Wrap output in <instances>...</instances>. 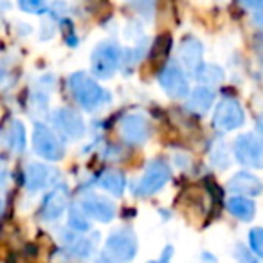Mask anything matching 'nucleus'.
<instances>
[{
	"instance_id": "412c9836",
	"label": "nucleus",
	"mask_w": 263,
	"mask_h": 263,
	"mask_svg": "<svg viewBox=\"0 0 263 263\" xmlns=\"http://www.w3.org/2000/svg\"><path fill=\"white\" fill-rule=\"evenodd\" d=\"M197 78L204 85H208V88H209V85H218L220 81L223 80V72H222V69H218L216 65H204L202 69H198Z\"/></svg>"
},
{
	"instance_id": "6ab92c4d",
	"label": "nucleus",
	"mask_w": 263,
	"mask_h": 263,
	"mask_svg": "<svg viewBox=\"0 0 263 263\" xmlns=\"http://www.w3.org/2000/svg\"><path fill=\"white\" fill-rule=\"evenodd\" d=\"M6 143L13 152H22L26 148V130L20 121H13L6 134Z\"/></svg>"
},
{
	"instance_id": "ddd939ff",
	"label": "nucleus",
	"mask_w": 263,
	"mask_h": 263,
	"mask_svg": "<svg viewBox=\"0 0 263 263\" xmlns=\"http://www.w3.org/2000/svg\"><path fill=\"white\" fill-rule=\"evenodd\" d=\"M229 190L234 191L238 195H249V197H254V195L261 193V182H259L258 177L251 175L247 172H240L229 180Z\"/></svg>"
},
{
	"instance_id": "0eeeda50",
	"label": "nucleus",
	"mask_w": 263,
	"mask_h": 263,
	"mask_svg": "<svg viewBox=\"0 0 263 263\" xmlns=\"http://www.w3.org/2000/svg\"><path fill=\"white\" fill-rule=\"evenodd\" d=\"M243 123V110L236 99H222L216 106L213 124L220 132H231L234 128L241 126Z\"/></svg>"
},
{
	"instance_id": "423d86ee",
	"label": "nucleus",
	"mask_w": 263,
	"mask_h": 263,
	"mask_svg": "<svg viewBox=\"0 0 263 263\" xmlns=\"http://www.w3.org/2000/svg\"><path fill=\"white\" fill-rule=\"evenodd\" d=\"M236 159L245 166L263 170V141L252 134H243L234 143Z\"/></svg>"
},
{
	"instance_id": "4468645a",
	"label": "nucleus",
	"mask_w": 263,
	"mask_h": 263,
	"mask_svg": "<svg viewBox=\"0 0 263 263\" xmlns=\"http://www.w3.org/2000/svg\"><path fill=\"white\" fill-rule=\"evenodd\" d=\"M180 62L190 72H198L202 63V45L193 38H187L180 45Z\"/></svg>"
},
{
	"instance_id": "4be33fe9",
	"label": "nucleus",
	"mask_w": 263,
	"mask_h": 263,
	"mask_svg": "<svg viewBox=\"0 0 263 263\" xmlns=\"http://www.w3.org/2000/svg\"><path fill=\"white\" fill-rule=\"evenodd\" d=\"M211 161H213V164L218 166V168H227V166H229V155H227L223 143L222 144L218 143L215 148H213V152H211Z\"/></svg>"
},
{
	"instance_id": "b1692460",
	"label": "nucleus",
	"mask_w": 263,
	"mask_h": 263,
	"mask_svg": "<svg viewBox=\"0 0 263 263\" xmlns=\"http://www.w3.org/2000/svg\"><path fill=\"white\" fill-rule=\"evenodd\" d=\"M70 226H72L76 231H87L88 229V222L85 220V216L81 215L80 211H76V209L70 213Z\"/></svg>"
},
{
	"instance_id": "a211bd4d",
	"label": "nucleus",
	"mask_w": 263,
	"mask_h": 263,
	"mask_svg": "<svg viewBox=\"0 0 263 263\" xmlns=\"http://www.w3.org/2000/svg\"><path fill=\"white\" fill-rule=\"evenodd\" d=\"M99 184H101L103 190H106L112 195H121L124 191V184H126V179L121 172H116V170H110V172H105L101 177H99Z\"/></svg>"
},
{
	"instance_id": "f8f14e48",
	"label": "nucleus",
	"mask_w": 263,
	"mask_h": 263,
	"mask_svg": "<svg viewBox=\"0 0 263 263\" xmlns=\"http://www.w3.org/2000/svg\"><path fill=\"white\" fill-rule=\"evenodd\" d=\"M67 202H69V191L65 186H58L45 197L44 204L40 209V216L45 222H52L58 220L67 209Z\"/></svg>"
},
{
	"instance_id": "a878e982",
	"label": "nucleus",
	"mask_w": 263,
	"mask_h": 263,
	"mask_svg": "<svg viewBox=\"0 0 263 263\" xmlns=\"http://www.w3.org/2000/svg\"><path fill=\"white\" fill-rule=\"evenodd\" d=\"M258 9H259V11H256V13H254V22L258 24V26L263 29V4H259V8H258Z\"/></svg>"
},
{
	"instance_id": "20e7f679",
	"label": "nucleus",
	"mask_w": 263,
	"mask_h": 263,
	"mask_svg": "<svg viewBox=\"0 0 263 263\" xmlns=\"http://www.w3.org/2000/svg\"><path fill=\"white\" fill-rule=\"evenodd\" d=\"M33 148L40 157L47 161H60L63 157V144L56 134L45 124H36L33 132Z\"/></svg>"
},
{
	"instance_id": "bb28decb",
	"label": "nucleus",
	"mask_w": 263,
	"mask_h": 263,
	"mask_svg": "<svg viewBox=\"0 0 263 263\" xmlns=\"http://www.w3.org/2000/svg\"><path fill=\"white\" fill-rule=\"evenodd\" d=\"M256 128H258V132H259V136L263 137V114L258 117V121H256Z\"/></svg>"
},
{
	"instance_id": "39448f33",
	"label": "nucleus",
	"mask_w": 263,
	"mask_h": 263,
	"mask_svg": "<svg viewBox=\"0 0 263 263\" xmlns=\"http://www.w3.org/2000/svg\"><path fill=\"white\" fill-rule=\"evenodd\" d=\"M170 180V168L164 161L157 159V161H152L148 164L146 172H144L143 179L137 182V186H134V193L137 195H152L155 191H159L166 182Z\"/></svg>"
},
{
	"instance_id": "dca6fc26",
	"label": "nucleus",
	"mask_w": 263,
	"mask_h": 263,
	"mask_svg": "<svg viewBox=\"0 0 263 263\" xmlns=\"http://www.w3.org/2000/svg\"><path fill=\"white\" fill-rule=\"evenodd\" d=\"M213 101H215V92L208 87H198L191 92L190 99H187V110L197 116H204L211 108Z\"/></svg>"
},
{
	"instance_id": "393cba45",
	"label": "nucleus",
	"mask_w": 263,
	"mask_h": 263,
	"mask_svg": "<svg viewBox=\"0 0 263 263\" xmlns=\"http://www.w3.org/2000/svg\"><path fill=\"white\" fill-rule=\"evenodd\" d=\"M20 8L29 13H42L45 9L44 2H20Z\"/></svg>"
},
{
	"instance_id": "2eb2a0df",
	"label": "nucleus",
	"mask_w": 263,
	"mask_h": 263,
	"mask_svg": "<svg viewBox=\"0 0 263 263\" xmlns=\"http://www.w3.org/2000/svg\"><path fill=\"white\" fill-rule=\"evenodd\" d=\"M52 170H49L45 164H40V162H33V164L27 166L26 170V186L29 191H38L42 187H45L49 182H51L52 177Z\"/></svg>"
},
{
	"instance_id": "f3484780",
	"label": "nucleus",
	"mask_w": 263,
	"mask_h": 263,
	"mask_svg": "<svg viewBox=\"0 0 263 263\" xmlns=\"http://www.w3.org/2000/svg\"><path fill=\"white\" fill-rule=\"evenodd\" d=\"M227 209L231 211V215H234L236 218L243 220V222L251 220L252 216H254V211H256L254 202H251L245 197H231L229 200H227Z\"/></svg>"
},
{
	"instance_id": "f03ea898",
	"label": "nucleus",
	"mask_w": 263,
	"mask_h": 263,
	"mask_svg": "<svg viewBox=\"0 0 263 263\" xmlns=\"http://www.w3.org/2000/svg\"><path fill=\"white\" fill-rule=\"evenodd\" d=\"M137 254V238L130 229H117L106 240L101 252L103 263H128Z\"/></svg>"
},
{
	"instance_id": "c756f323",
	"label": "nucleus",
	"mask_w": 263,
	"mask_h": 263,
	"mask_svg": "<svg viewBox=\"0 0 263 263\" xmlns=\"http://www.w3.org/2000/svg\"><path fill=\"white\" fill-rule=\"evenodd\" d=\"M2 76H4V72H2V69H0V80H2Z\"/></svg>"
},
{
	"instance_id": "f257e3e1",
	"label": "nucleus",
	"mask_w": 263,
	"mask_h": 263,
	"mask_svg": "<svg viewBox=\"0 0 263 263\" xmlns=\"http://www.w3.org/2000/svg\"><path fill=\"white\" fill-rule=\"evenodd\" d=\"M69 85H70V90H72L74 98L78 99V103H80L85 110H88V112L98 110L99 106L108 103V99H110L108 92L103 90V88L85 72L72 74L69 80Z\"/></svg>"
},
{
	"instance_id": "7ed1b4c3",
	"label": "nucleus",
	"mask_w": 263,
	"mask_h": 263,
	"mask_svg": "<svg viewBox=\"0 0 263 263\" xmlns=\"http://www.w3.org/2000/svg\"><path fill=\"white\" fill-rule=\"evenodd\" d=\"M121 49L116 44H99L90 56V67L94 76L110 78L121 63Z\"/></svg>"
},
{
	"instance_id": "9d476101",
	"label": "nucleus",
	"mask_w": 263,
	"mask_h": 263,
	"mask_svg": "<svg viewBox=\"0 0 263 263\" xmlns=\"http://www.w3.org/2000/svg\"><path fill=\"white\" fill-rule=\"evenodd\" d=\"M52 121H54V126L60 130V134L65 136L67 139H80L85 134L83 119L70 108L56 110L54 116H52Z\"/></svg>"
},
{
	"instance_id": "6e6552de",
	"label": "nucleus",
	"mask_w": 263,
	"mask_h": 263,
	"mask_svg": "<svg viewBox=\"0 0 263 263\" xmlns=\"http://www.w3.org/2000/svg\"><path fill=\"white\" fill-rule=\"evenodd\" d=\"M121 137L130 144H141L148 139L150 136V124L148 119L141 114H130V116L123 117L119 124Z\"/></svg>"
},
{
	"instance_id": "1a4fd4ad",
	"label": "nucleus",
	"mask_w": 263,
	"mask_h": 263,
	"mask_svg": "<svg viewBox=\"0 0 263 263\" xmlns=\"http://www.w3.org/2000/svg\"><path fill=\"white\" fill-rule=\"evenodd\" d=\"M81 209L87 216L99 222H110V220L116 216V205L114 202H110L108 198L101 197V195H85L80 202Z\"/></svg>"
},
{
	"instance_id": "aec40b11",
	"label": "nucleus",
	"mask_w": 263,
	"mask_h": 263,
	"mask_svg": "<svg viewBox=\"0 0 263 263\" xmlns=\"http://www.w3.org/2000/svg\"><path fill=\"white\" fill-rule=\"evenodd\" d=\"M65 241H67L69 251L72 252L74 256H80V258H87V256H90V252L94 251L92 240L80 236V234H76V233H74L72 236H67Z\"/></svg>"
},
{
	"instance_id": "5701e85b",
	"label": "nucleus",
	"mask_w": 263,
	"mask_h": 263,
	"mask_svg": "<svg viewBox=\"0 0 263 263\" xmlns=\"http://www.w3.org/2000/svg\"><path fill=\"white\" fill-rule=\"evenodd\" d=\"M249 245L259 258H263V229L256 227L249 233Z\"/></svg>"
},
{
	"instance_id": "cd10ccee",
	"label": "nucleus",
	"mask_w": 263,
	"mask_h": 263,
	"mask_svg": "<svg viewBox=\"0 0 263 263\" xmlns=\"http://www.w3.org/2000/svg\"><path fill=\"white\" fill-rule=\"evenodd\" d=\"M150 263H168V259H166L164 256H162V259H161V261H150Z\"/></svg>"
},
{
	"instance_id": "9b49d317",
	"label": "nucleus",
	"mask_w": 263,
	"mask_h": 263,
	"mask_svg": "<svg viewBox=\"0 0 263 263\" xmlns=\"http://www.w3.org/2000/svg\"><path fill=\"white\" fill-rule=\"evenodd\" d=\"M159 81H161L162 88L166 90V94H170L172 98H184L190 90L187 87V80L184 76V72L180 70L179 65L170 63L159 74Z\"/></svg>"
},
{
	"instance_id": "c85d7f7f",
	"label": "nucleus",
	"mask_w": 263,
	"mask_h": 263,
	"mask_svg": "<svg viewBox=\"0 0 263 263\" xmlns=\"http://www.w3.org/2000/svg\"><path fill=\"white\" fill-rule=\"evenodd\" d=\"M2 208H4V204H2V200H0V213H2Z\"/></svg>"
}]
</instances>
